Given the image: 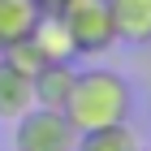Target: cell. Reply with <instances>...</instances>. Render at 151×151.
Returning <instances> with one entry per match:
<instances>
[{"instance_id":"2","label":"cell","mask_w":151,"mask_h":151,"mask_svg":"<svg viewBox=\"0 0 151 151\" xmlns=\"http://www.w3.org/2000/svg\"><path fill=\"white\" fill-rule=\"evenodd\" d=\"M56 13L65 22V30H69L78 56H104L116 43L112 17H108V0H65Z\"/></svg>"},{"instance_id":"9","label":"cell","mask_w":151,"mask_h":151,"mask_svg":"<svg viewBox=\"0 0 151 151\" xmlns=\"http://www.w3.org/2000/svg\"><path fill=\"white\" fill-rule=\"evenodd\" d=\"M78 151H142V147H138V134L121 121V125H104V129L78 134Z\"/></svg>"},{"instance_id":"8","label":"cell","mask_w":151,"mask_h":151,"mask_svg":"<svg viewBox=\"0 0 151 151\" xmlns=\"http://www.w3.org/2000/svg\"><path fill=\"white\" fill-rule=\"evenodd\" d=\"M39 4L35 0H0V52H9L13 43H22L30 35V26L39 17Z\"/></svg>"},{"instance_id":"10","label":"cell","mask_w":151,"mask_h":151,"mask_svg":"<svg viewBox=\"0 0 151 151\" xmlns=\"http://www.w3.org/2000/svg\"><path fill=\"white\" fill-rule=\"evenodd\" d=\"M0 56L9 60L13 69H22L26 78H35V73H39V65H43V56H39L35 47H30V39H22V43H13L9 52H0Z\"/></svg>"},{"instance_id":"7","label":"cell","mask_w":151,"mask_h":151,"mask_svg":"<svg viewBox=\"0 0 151 151\" xmlns=\"http://www.w3.org/2000/svg\"><path fill=\"white\" fill-rule=\"evenodd\" d=\"M26 108H35L30 78H26L22 69H13L9 60L0 56V116H4V121H17Z\"/></svg>"},{"instance_id":"3","label":"cell","mask_w":151,"mask_h":151,"mask_svg":"<svg viewBox=\"0 0 151 151\" xmlns=\"http://www.w3.org/2000/svg\"><path fill=\"white\" fill-rule=\"evenodd\" d=\"M13 147L17 151H78V129L60 108H26L13 129Z\"/></svg>"},{"instance_id":"5","label":"cell","mask_w":151,"mask_h":151,"mask_svg":"<svg viewBox=\"0 0 151 151\" xmlns=\"http://www.w3.org/2000/svg\"><path fill=\"white\" fill-rule=\"evenodd\" d=\"M26 39H30V47L43 56V65H47V60H73V56H78V52H73V39H69V30H65V22H60L56 9H52V13H39Z\"/></svg>"},{"instance_id":"4","label":"cell","mask_w":151,"mask_h":151,"mask_svg":"<svg viewBox=\"0 0 151 151\" xmlns=\"http://www.w3.org/2000/svg\"><path fill=\"white\" fill-rule=\"evenodd\" d=\"M116 43H151V0H108Z\"/></svg>"},{"instance_id":"11","label":"cell","mask_w":151,"mask_h":151,"mask_svg":"<svg viewBox=\"0 0 151 151\" xmlns=\"http://www.w3.org/2000/svg\"><path fill=\"white\" fill-rule=\"evenodd\" d=\"M35 4H39V9H43V13H52V9H60L65 0H35Z\"/></svg>"},{"instance_id":"1","label":"cell","mask_w":151,"mask_h":151,"mask_svg":"<svg viewBox=\"0 0 151 151\" xmlns=\"http://www.w3.org/2000/svg\"><path fill=\"white\" fill-rule=\"evenodd\" d=\"M129 108H134V95H129V82L112 69H78L69 86V99L60 112L69 116V125L78 134L86 129H104V125H121L129 121Z\"/></svg>"},{"instance_id":"6","label":"cell","mask_w":151,"mask_h":151,"mask_svg":"<svg viewBox=\"0 0 151 151\" xmlns=\"http://www.w3.org/2000/svg\"><path fill=\"white\" fill-rule=\"evenodd\" d=\"M73 60H47L39 65V73L30 78V91H35V104L39 108H65L69 99V86H73Z\"/></svg>"}]
</instances>
